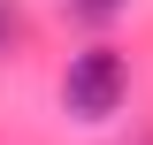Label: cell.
<instances>
[{
    "label": "cell",
    "instance_id": "cell-2",
    "mask_svg": "<svg viewBox=\"0 0 153 145\" xmlns=\"http://www.w3.org/2000/svg\"><path fill=\"white\" fill-rule=\"evenodd\" d=\"M123 8H130V0H69V16H76V23H115Z\"/></svg>",
    "mask_w": 153,
    "mask_h": 145
},
{
    "label": "cell",
    "instance_id": "cell-1",
    "mask_svg": "<svg viewBox=\"0 0 153 145\" xmlns=\"http://www.w3.org/2000/svg\"><path fill=\"white\" fill-rule=\"evenodd\" d=\"M123 99H130V61L115 54V46L69 54V69H61V107H69V115L107 122V115H123Z\"/></svg>",
    "mask_w": 153,
    "mask_h": 145
},
{
    "label": "cell",
    "instance_id": "cell-3",
    "mask_svg": "<svg viewBox=\"0 0 153 145\" xmlns=\"http://www.w3.org/2000/svg\"><path fill=\"white\" fill-rule=\"evenodd\" d=\"M8 46H16V8L0 0V54H8Z\"/></svg>",
    "mask_w": 153,
    "mask_h": 145
}]
</instances>
